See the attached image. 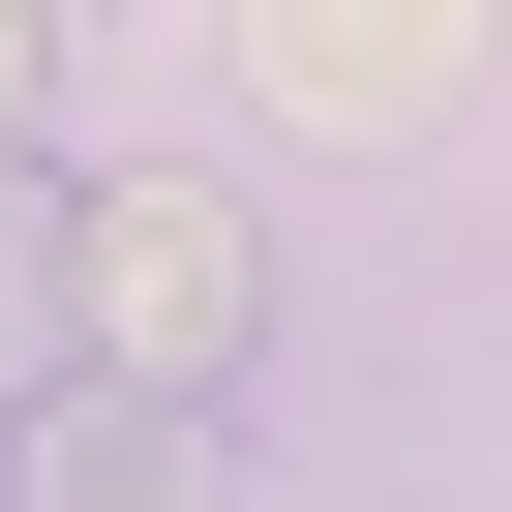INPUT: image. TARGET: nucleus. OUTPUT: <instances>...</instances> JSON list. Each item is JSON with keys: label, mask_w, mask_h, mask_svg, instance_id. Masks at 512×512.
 <instances>
[{"label": "nucleus", "mask_w": 512, "mask_h": 512, "mask_svg": "<svg viewBox=\"0 0 512 512\" xmlns=\"http://www.w3.org/2000/svg\"><path fill=\"white\" fill-rule=\"evenodd\" d=\"M241 332H272V241H241V181H61V392H241Z\"/></svg>", "instance_id": "f257e3e1"}, {"label": "nucleus", "mask_w": 512, "mask_h": 512, "mask_svg": "<svg viewBox=\"0 0 512 512\" xmlns=\"http://www.w3.org/2000/svg\"><path fill=\"white\" fill-rule=\"evenodd\" d=\"M31 512H211V422L181 392H31Z\"/></svg>", "instance_id": "7ed1b4c3"}, {"label": "nucleus", "mask_w": 512, "mask_h": 512, "mask_svg": "<svg viewBox=\"0 0 512 512\" xmlns=\"http://www.w3.org/2000/svg\"><path fill=\"white\" fill-rule=\"evenodd\" d=\"M31 91H61V31H31V0H0V151H31Z\"/></svg>", "instance_id": "39448f33"}, {"label": "nucleus", "mask_w": 512, "mask_h": 512, "mask_svg": "<svg viewBox=\"0 0 512 512\" xmlns=\"http://www.w3.org/2000/svg\"><path fill=\"white\" fill-rule=\"evenodd\" d=\"M241 61H272V121H332V151H422L482 91V31H422V0H302V31H241Z\"/></svg>", "instance_id": "f03ea898"}, {"label": "nucleus", "mask_w": 512, "mask_h": 512, "mask_svg": "<svg viewBox=\"0 0 512 512\" xmlns=\"http://www.w3.org/2000/svg\"><path fill=\"white\" fill-rule=\"evenodd\" d=\"M0 392H61V151H0Z\"/></svg>", "instance_id": "20e7f679"}]
</instances>
